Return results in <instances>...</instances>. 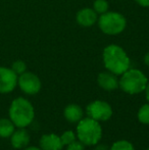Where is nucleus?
Wrapping results in <instances>:
<instances>
[{"mask_svg": "<svg viewBox=\"0 0 149 150\" xmlns=\"http://www.w3.org/2000/svg\"><path fill=\"white\" fill-rule=\"evenodd\" d=\"M102 57L106 69L117 76L123 75L130 69V58L121 46L114 44L106 46L103 50Z\"/></svg>", "mask_w": 149, "mask_h": 150, "instance_id": "f257e3e1", "label": "nucleus"}, {"mask_svg": "<svg viewBox=\"0 0 149 150\" xmlns=\"http://www.w3.org/2000/svg\"><path fill=\"white\" fill-rule=\"evenodd\" d=\"M8 115L16 128H27L35 119V109L28 99L18 97L12 100Z\"/></svg>", "mask_w": 149, "mask_h": 150, "instance_id": "f03ea898", "label": "nucleus"}, {"mask_svg": "<svg viewBox=\"0 0 149 150\" xmlns=\"http://www.w3.org/2000/svg\"><path fill=\"white\" fill-rule=\"evenodd\" d=\"M76 135L78 140L85 146H95L102 138L101 125L99 122L88 117H83L77 124Z\"/></svg>", "mask_w": 149, "mask_h": 150, "instance_id": "7ed1b4c3", "label": "nucleus"}, {"mask_svg": "<svg viewBox=\"0 0 149 150\" xmlns=\"http://www.w3.org/2000/svg\"><path fill=\"white\" fill-rule=\"evenodd\" d=\"M119 80V87L125 93L136 95L145 91L148 84V79L140 69H129Z\"/></svg>", "mask_w": 149, "mask_h": 150, "instance_id": "20e7f679", "label": "nucleus"}, {"mask_svg": "<svg viewBox=\"0 0 149 150\" xmlns=\"http://www.w3.org/2000/svg\"><path fill=\"white\" fill-rule=\"evenodd\" d=\"M99 29L106 35H117L126 29L127 21L126 18L119 12L107 11L103 14H100L98 18Z\"/></svg>", "mask_w": 149, "mask_h": 150, "instance_id": "39448f33", "label": "nucleus"}, {"mask_svg": "<svg viewBox=\"0 0 149 150\" xmlns=\"http://www.w3.org/2000/svg\"><path fill=\"white\" fill-rule=\"evenodd\" d=\"M112 107L104 100H94L86 107L88 117L93 119L99 122H106L112 117Z\"/></svg>", "mask_w": 149, "mask_h": 150, "instance_id": "423d86ee", "label": "nucleus"}, {"mask_svg": "<svg viewBox=\"0 0 149 150\" xmlns=\"http://www.w3.org/2000/svg\"><path fill=\"white\" fill-rule=\"evenodd\" d=\"M18 85L20 89L27 95H36L40 92L42 87L39 77L31 71H25L18 76Z\"/></svg>", "mask_w": 149, "mask_h": 150, "instance_id": "0eeeda50", "label": "nucleus"}, {"mask_svg": "<svg viewBox=\"0 0 149 150\" xmlns=\"http://www.w3.org/2000/svg\"><path fill=\"white\" fill-rule=\"evenodd\" d=\"M18 76L12 71L5 67H0V93L7 94L12 92L18 85Z\"/></svg>", "mask_w": 149, "mask_h": 150, "instance_id": "6e6552de", "label": "nucleus"}, {"mask_svg": "<svg viewBox=\"0 0 149 150\" xmlns=\"http://www.w3.org/2000/svg\"><path fill=\"white\" fill-rule=\"evenodd\" d=\"M31 137L26 128H18L10 136V143L14 149H24L29 146Z\"/></svg>", "mask_w": 149, "mask_h": 150, "instance_id": "1a4fd4ad", "label": "nucleus"}, {"mask_svg": "<svg viewBox=\"0 0 149 150\" xmlns=\"http://www.w3.org/2000/svg\"><path fill=\"white\" fill-rule=\"evenodd\" d=\"M39 147L42 150H62V145L60 137L54 133L44 134L39 140Z\"/></svg>", "mask_w": 149, "mask_h": 150, "instance_id": "9d476101", "label": "nucleus"}, {"mask_svg": "<svg viewBox=\"0 0 149 150\" xmlns=\"http://www.w3.org/2000/svg\"><path fill=\"white\" fill-rule=\"evenodd\" d=\"M76 20H77V23L81 27L89 28V27L93 26L97 22L98 16L93 8L86 7V8H82V9H80L77 12Z\"/></svg>", "mask_w": 149, "mask_h": 150, "instance_id": "9b49d317", "label": "nucleus"}, {"mask_svg": "<svg viewBox=\"0 0 149 150\" xmlns=\"http://www.w3.org/2000/svg\"><path fill=\"white\" fill-rule=\"evenodd\" d=\"M97 83L101 89L105 91H113L119 88V79L117 75L110 71L100 73L97 77Z\"/></svg>", "mask_w": 149, "mask_h": 150, "instance_id": "f8f14e48", "label": "nucleus"}, {"mask_svg": "<svg viewBox=\"0 0 149 150\" xmlns=\"http://www.w3.org/2000/svg\"><path fill=\"white\" fill-rule=\"evenodd\" d=\"M64 117L68 122L78 124L84 117V110L80 105L72 103L66 106L64 110Z\"/></svg>", "mask_w": 149, "mask_h": 150, "instance_id": "ddd939ff", "label": "nucleus"}, {"mask_svg": "<svg viewBox=\"0 0 149 150\" xmlns=\"http://www.w3.org/2000/svg\"><path fill=\"white\" fill-rule=\"evenodd\" d=\"M16 128L10 119H0V138H10Z\"/></svg>", "mask_w": 149, "mask_h": 150, "instance_id": "4468645a", "label": "nucleus"}, {"mask_svg": "<svg viewBox=\"0 0 149 150\" xmlns=\"http://www.w3.org/2000/svg\"><path fill=\"white\" fill-rule=\"evenodd\" d=\"M137 117L141 124L149 125V103H145L139 108L137 113Z\"/></svg>", "mask_w": 149, "mask_h": 150, "instance_id": "2eb2a0df", "label": "nucleus"}, {"mask_svg": "<svg viewBox=\"0 0 149 150\" xmlns=\"http://www.w3.org/2000/svg\"><path fill=\"white\" fill-rule=\"evenodd\" d=\"M109 150H135V147L128 140H119L112 143Z\"/></svg>", "mask_w": 149, "mask_h": 150, "instance_id": "dca6fc26", "label": "nucleus"}, {"mask_svg": "<svg viewBox=\"0 0 149 150\" xmlns=\"http://www.w3.org/2000/svg\"><path fill=\"white\" fill-rule=\"evenodd\" d=\"M109 4L106 0H95L93 3V9L95 10L96 13L103 14L108 11Z\"/></svg>", "mask_w": 149, "mask_h": 150, "instance_id": "f3484780", "label": "nucleus"}, {"mask_svg": "<svg viewBox=\"0 0 149 150\" xmlns=\"http://www.w3.org/2000/svg\"><path fill=\"white\" fill-rule=\"evenodd\" d=\"M59 137L64 146H68V144H71V143H73L74 141L77 140V135H76V133L71 130H68V131H66V132H64Z\"/></svg>", "mask_w": 149, "mask_h": 150, "instance_id": "a211bd4d", "label": "nucleus"}, {"mask_svg": "<svg viewBox=\"0 0 149 150\" xmlns=\"http://www.w3.org/2000/svg\"><path fill=\"white\" fill-rule=\"evenodd\" d=\"M10 69H11L16 75L20 76V75H22V74H24L25 71H27V64H26V62L23 60H16L12 63Z\"/></svg>", "mask_w": 149, "mask_h": 150, "instance_id": "6ab92c4d", "label": "nucleus"}, {"mask_svg": "<svg viewBox=\"0 0 149 150\" xmlns=\"http://www.w3.org/2000/svg\"><path fill=\"white\" fill-rule=\"evenodd\" d=\"M66 150H85V145L82 142H80L79 140H76L73 143L68 144V146H66Z\"/></svg>", "mask_w": 149, "mask_h": 150, "instance_id": "aec40b11", "label": "nucleus"}, {"mask_svg": "<svg viewBox=\"0 0 149 150\" xmlns=\"http://www.w3.org/2000/svg\"><path fill=\"white\" fill-rule=\"evenodd\" d=\"M94 150H109V147L107 146L106 144H100V143H97L95 145V149Z\"/></svg>", "mask_w": 149, "mask_h": 150, "instance_id": "412c9836", "label": "nucleus"}, {"mask_svg": "<svg viewBox=\"0 0 149 150\" xmlns=\"http://www.w3.org/2000/svg\"><path fill=\"white\" fill-rule=\"evenodd\" d=\"M136 2L143 7H149V0H136Z\"/></svg>", "mask_w": 149, "mask_h": 150, "instance_id": "4be33fe9", "label": "nucleus"}, {"mask_svg": "<svg viewBox=\"0 0 149 150\" xmlns=\"http://www.w3.org/2000/svg\"><path fill=\"white\" fill-rule=\"evenodd\" d=\"M145 95H146V100H147V102L149 103V81L145 89Z\"/></svg>", "mask_w": 149, "mask_h": 150, "instance_id": "5701e85b", "label": "nucleus"}, {"mask_svg": "<svg viewBox=\"0 0 149 150\" xmlns=\"http://www.w3.org/2000/svg\"><path fill=\"white\" fill-rule=\"evenodd\" d=\"M144 63L149 67V52H147L145 54V56H144Z\"/></svg>", "mask_w": 149, "mask_h": 150, "instance_id": "b1692460", "label": "nucleus"}, {"mask_svg": "<svg viewBox=\"0 0 149 150\" xmlns=\"http://www.w3.org/2000/svg\"><path fill=\"white\" fill-rule=\"evenodd\" d=\"M23 150H42L40 147H36V146H27L26 148H24Z\"/></svg>", "mask_w": 149, "mask_h": 150, "instance_id": "393cba45", "label": "nucleus"}, {"mask_svg": "<svg viewBox=\"0 0 149 150\" xmlns=\"http://www.w3.org/2000/svg\"><path fill=\"white\" fill-rule=\"evenodd\" d=\"M145 150H149V147H148V148H147V149H145Z\"/></svg>", "mask_w": 149, "mask_h": 150, "instance_id": "a878e982", "label": "nucleus"}]
</instances>
